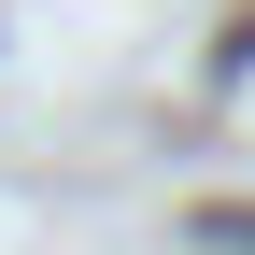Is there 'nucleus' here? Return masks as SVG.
<instances>
[{
    "mask_svg": "<svg viewBox=\"0 0 255 255\" xmlns=\"http://www.w3.org/2000/svg\"><path fill=\"white\" fill-rule=\"evenodd\" d=\"M199 255H255V213H241V199H213V213H199Z\"/></svg>",
    "mask_w": 255,
    "mask_h": 255,
    "instance_id": "f257e3e1",
    "label": "nucleus"
}]
</instances>
